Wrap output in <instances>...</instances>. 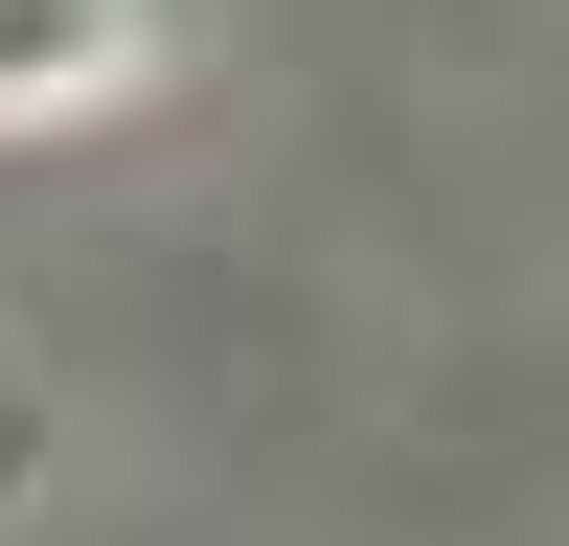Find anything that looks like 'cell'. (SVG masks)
Here are the masks:
<instances>
[{"mask_svg":"<svg viewBox=\"0 0 569 546\" xmlns=\"http://www.w3.org/2000/svg\"><path fill=\"white\" fill-rule=\"evenodd\" d=\"M23 478H46V410H23V387H0V501H23Z\"/></svg>","mask_w":569,"mask_h":546,"instance_id":"cell-2","label":"cell"},{"mask_svg":"<svg viewBox=\"0 0 569 546\" xmlns=\"http://www.w3.org/2000/svg\"><path fill=\"white\" fill-rule=\"evenodd\" d=\"M137 46H160V0H0V136L91 114V91H137Z\"/></svg>","mask_w":569,"mask_h":546,"instance_id":"cell-1","label":"cell"}]
</instances>
